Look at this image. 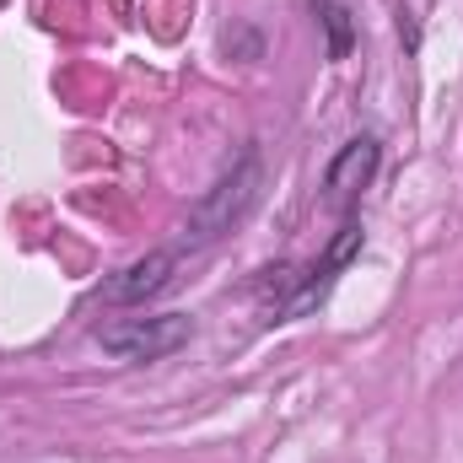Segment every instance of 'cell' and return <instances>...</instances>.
Here are the masks:
<instances>
[{
    "label": "cell",
    "mask_w": 463,
    "mask_h": 463,
    "mask_svg": "<svg viewBox=\"0 0 463 463\" xmlns=\"http://www.w3.org/2000/svg\"><path fill=\"white\" fill-rule=\"evenodd\" d=\"M259 184H264V173H259V156L248 151V156H237L227 173L189 205V222H184V237L189 242H216L222 232H232L248 211H253V200H259Z\"/></svg>",
    "instance_id": "obj_1"
},
{
    "label": "cell",
    "mask_w": 463,
    "mask_h": 463,
    "mask_svg": "<svg viewBox=\"0 0 463 463\" xmlns=\"http://www.w3.org/2000/svg\"><path fill=\"white\" fill-rule=\"evenodd\" d=\"M189 335H194V324L184 313H156V318H118L98 340L118 361H162L178 345H189Z\"/></svg>",
    "instance_id": "obj_2"
},
{
    "label": "cell",
    "mask_w": 463,
    "mask_h": 463,
    "mask_svg": "<svg viewBox=\"0 0 463 463\" xmlns=\"http://www.w3.org/2000/svg\"><path fill=\"white\" fill-rule=\"evenodd\" d=\"M377 162H383L377 135H355V140H345V146H340V156H335V162H329V173H324V200H329L335 211H350V200L372 184Z\"/></svg>",
    "instance_id": "obj_3"
},
{
    "label": "cell",
    "mask_w": 463,
    "mask_h": 463,
    "mask_svg": "<svg viewBox=\"0 0 463 463\" xmlns=\"http://www.w3.org/2000/svg\"><path fill=\"white\" fill-rule=\"evenodd\" d=\"M173 269H178V253H146V259L124 264L114 280L103 286V302H114V307H135V302L167 291V286H173Z\"/></svg>",
    "instance_id": "obj_4"
},
{
    "label": "cell",
    "mask_w": 463,
    "mask_h": 463,
    "mask_svg": "<svg viewBox=\"0 0 463 463\" xmlns=\"http://www.w3.org/2000/svg\"><path fill=\"white\" fill-rule=\"evenodd\" d=\"M355 253H361V222H345V227H340V237L329 242V253H324V259L313 264V275H307V280L297 286V297L286 302V318H302V313H307L313 302H324V291L335 286V275L345 269Z\"/></svg>",
    "instance_id": "obj_5"
},
{
    "label": "cell",
    "mask_w": 463,
    "mask_h": 463,
    "mask_svg": "<svg viewBox=\"0 0 463 463\" xmlns=\"http://www.w3.org/2000/svg\"><path fill=\"white\" fill-rule=\"evenodd\" d=\"M313 16L329 27V60H345L350 43H355V27H350V11L340 0H313Z\"/></svg>",
    "instance_id": "obj_6"
}]
</instances>
